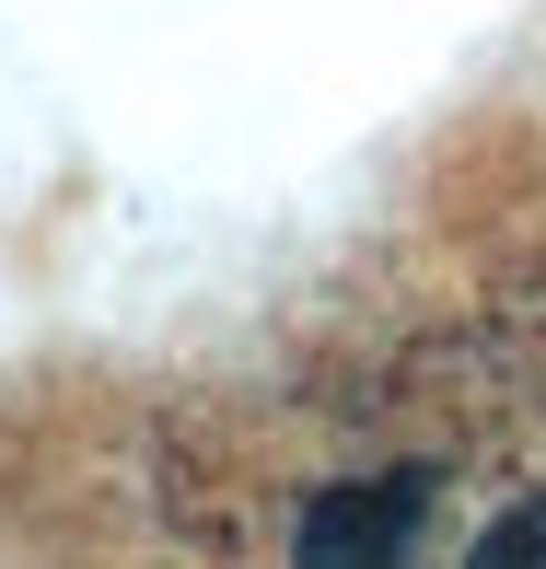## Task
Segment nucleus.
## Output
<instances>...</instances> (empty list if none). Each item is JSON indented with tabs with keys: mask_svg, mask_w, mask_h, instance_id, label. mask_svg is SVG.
<instances>
[{
	"mask_svg": "<svg viewBox=\"0 0 546 569\" xmlns=\"http://www.w3.org/2000/svg\"><path fill=\"white\" fill-rule=\"evenodd\" d=\"M465 569H546V511H500V523L465 547Z\"/></svg>",
	"mask_w": 546,
	"mask_h": 569,
	"instance_id": "obj_2",
	"label": "nucleus"
},
{
	"mask_svg": "<svg viewBox=\"0 0 546 569\" xmlns=\"http://www.w3.org/2000/svg\"><path fill=\"white\" fill-rule=\"evenodd\" d=\"M419 523H430V477L396 465V477H349L302 511L291 558L302 569H419Z\"/></svg>",
	"mask_w": 546,
	"mask_h": 569,
	"instance_id": "obj_1",
	"label": "nucleus"
}]
</instances>
